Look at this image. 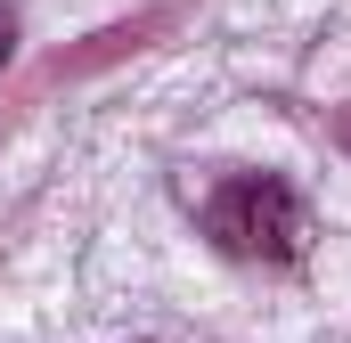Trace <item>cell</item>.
Here are the masks:
<instances>
[{"instance_id":"1","label":"cell","mask_w":351,"mask_h":343,"mask_svg":"<svg viewBox=\"0 0 351 343\" xmlns=\"http://www.w3.org/2000/svg\"><path fill=\"white\" fill-rule=\"evenodd\" d=\"M204 229H213L221 254H237V261H302V246H311L302 196H294L286 180H269V172L221 180L213 204H204Z\"/></svg>"},{"instance_id":"2","label":"cell","mask_w":351,"mask_h":343,"mask_svg":"<svg viewBox=\"0 0 351 343\" xmlns=\"http://www.w3.org/2000/svg\"><path fill=\"white\" fill-rule=\"evenodd\" d=\"M8 49H16V25H8V8H0V66H8Z\"/></svg>"}]
</instances>
